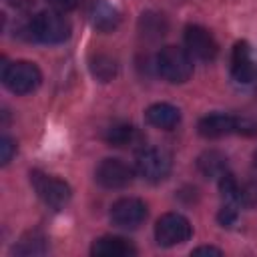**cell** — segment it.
Wrapping results in <instances>:
<instances>
[{
	"mask_svg": "<svg viewBox=\"0 0 257 257\" xmlns=\"http://www.w3.org/2000/svg\"><path fill=\"white\" fill-rule=\"evenodd\" d=\"M70 22L64 18V14L56 10H44L26 20L22 26V34L28 40L44 42V44H60L70 38Z\"/></svg>",
	"mask_w": 257,
	"mask_h": 257,
	"instance_id": "obj_1",
	"label": "cell"
},
{
	"mask_svg": "<svg viewBox=\"0 0 257 257\" xmlns=\"http://www.w3.org/2000/svg\"><path fill=\"white\" fill-rule=\"evenodd\" d=\"M157 72L171 84H183L193 74V60L185 48L179 46H165L157 54Z\"/></svg>",
	"mask_w": 257,
	"mask_h": 257,
	"instance_id": "obj_2",
	"label": "cell"
},
{
	"mask_svg": "<svg viewBox=\"0 0 257 257\" xmlns=\"http://www.w3.org/2000/svg\"><path fill=\"white\" fill-rule=\"evenodd\" d=\"M2 82L14 94H28V92H32L40 86L42 72L34 62L16 60V62H10V64H4Z\"/></svg>",
	"mask_w": 257,
	"mask_h": 257,
	"instance_id": "obj_3",
	"label": "cell"
},
{
	"mask_svg": "<svg viewBox=\"0 0 257 257\" xmlns=\"http://www.w3.org/2000/svg\"><path fill=\"white\" fill-rule=\"evenodd\" d=\"M173 167L171 155L163 149L157 147H143L137 153V161H135V169L139 173V177H143L149 183H161L169 177Z\"/></svg>",
	"mask_w": 257,
	"mask_h": 257,
	"instance_id": "obj_4",
	"label": "cell"
},
{
	"mask_svg": "<svg viewBox=\"0 0 257 257\" xmlns=\"http://www.w3.org/2000/svg\"><path fill=\"white\" fill-rule=\"evenodd\" d=\"M30 183H32L34 191L38 193V197L44 201V205H48L50 209H62L72 197L68 183H64L58 177L46 175L42 171H32Z\"/></svg>",
	"mask_w": 257,
	"mask_h": 257,
	"instance_id": "obj_5",
	"label": "cell"
},
{
	"mask_svg": "<svg viewBox=\"0 0 257 257\" xmlns=\"http://www.w3.org/2000/svg\"><path fill=\"white\" fill-rule=\"evenodd\" d=\"M193 235V227L189 219L181 213H165L159 217L155 225V239L161 247H175L189 241Z\"/></svg>",
	"mask_w": 257,
	"mask_h": 257,
	"instance_id": "obj_6",
	"label": "cell"
},
{
	"mask_svg": "<svg viewBox=\"0 0 257 257\" xmlns=\"http://www.w3.org/2000/svg\"><path fill=\"white\" fill-rule=\"evenodd\" d=\"M231 76L239 84H255L257 80V56L249 42L239 40L231 52Z\"/></svg>",
	"mask_w": 257,
	"mask_h": 257,
	"instance_id": "obj_7",
	"label": "cell"
},
{
	"mask_svg": "<svg viewBox=\"0 0 257 257\" xmlns=\"http://www.w3.org/2000/svg\"><path fill=\"white\" fill-rule=\"evenodd\" d=\"M185 46L191 56L203 62H211L219 54V44L215 36L205 26H199V24H189L185 28Z\"/></svg>",
	"mask_w": 257,
	"mask_h": 257,
	"instance_id": "obj_8",
	"label": "cell"
},
{
	"mask_svg": "<svg viewBox=\"0 0 257 257\" xmlns=\"http://www.w3.org/2000/svg\"><path fill=\"white\" fill-rule=\"evenodd\" d=\"M147 205L135 197H122L110 207V221L120 229H137L147 219Z\"/></svg>",
	"mask_w": 257,
	"mask_h": 257,
	"instance_id": "obj_9",
	"label": "cell"
},
{
	"mask_svg": "<svg viewBox=\"0 0 257 257\" xmlns=\"http://www.w3.org/2000/svg\"><path fill=\"white\" fill-rule=\"evenodd\" d=\"M94 179L104 189H124L133 181V169L120 159H102L94 171Z\"/></svg>",
	"mask_w": 257,
	"mask_h": 257,
	"instance_id": "obj_10",
	"label": "cell"
},
{
	"mask_svg": "<svg viewBox=\"0 0 257 257\" xmlns=\"http://www.w3.org/2000/svg\"><path fill=\"white\" fill-rule=\"evenodd\" d=\"M197 131L203 139H223L239 133V116L227 112H211L199 120Z\"/></svg>",
	"mask_w": 257,
	"mask_h": 257,
	"instance_id": "obj_11",
	"label": "cell"
},
{
	"mask_svg": "<svg viewBox=\"0 0 257 257\" xmlns=\"http://www.w3.org/2000/svg\"><path fill=\"white\" fill-rule=\"evenodd\" d=\"M90 253L94 257H131L137 253V249L133 247L131 241L116 237V235H104L94 239Z\"/></svg>",
	"mask_w": 257,
	"mask_h": 257,
	"instance_id": "obj_12",
	"label": "cell"
},
{
	"mask_svg": "<svg viewBox=\"0 0 257 257\" xmlns=\"http://www.w3.org/2000/svg\"><path fill=\"white\" fill-rule=\"evenodd\" d=\"M145 118L155 128L173 131L181 122V110L169 102H155L145 110Z\"/></svg>",
	"mask_w": 257,
	"mask_h": 257,
	"instance_id": "obj_13",
	"label": "cell"
},
{
	"mask_svg": "<svg viewBox=\"0 0 257 257\" xmlns=\"http://www.w3.org/2000/svg\"><path fill=\"white\" fill-rule=\"evenodd\" d=\"M104 141L116 149H137L139 145H143V135L137 126L118 122V124H112L106 128Z\"/></svg>",
	"mask_w": 257,
	"mask_h": 257,
	"instance_id": "obj_14",
	"label": "cell"
},
{
	"mask_svg": "<svg viewBox=\"0 0 257 257\" xmlns=\"http://www.w3.org/2000/svg\"><path fill=\"white\" fill-rule=\"evenodd\" d=\"M90 20L96 30L112 32L120 24V12L116 10V6H112L106 0H94V4L90 8Z\"/></svg>",
	"mask_w": 257,
	"mask_h": 257,
	"instance_id": "obj_15",
	"label": "cell"
},
{
	"mask_svg": "<svg viewBox=\"0 0 257 257\" xmlns=\"http://www.w3.org/2000/svg\"><path fill=\"white\" fill-rule=\"evenodd\" d=\"M197 169L207 179H219L223 173H227V157L221 151H205L197 159Z\"/></svg>",
	"mask_w": 257,
	"mask_h": 257,
	"instance_id": "obj_16",
	"label": "cell"
},
{
	"mask_svg": "<svg viewBox=\"0 0 257 257\" xmlns=\"http://www.w3.org/2000/svg\"><path fill=\"white\" fill-rule=\"evenodd\" d=\"M167 28H169L167 18L161 12H145L141 16V20H139V30L149 40H155V38L165 36L167 34Z\"/></svg>",
	"mask_w": 257,
	"mask_h": 257,
	"instance_id": "obj_17",
	"label": "cell"
},
{
	"mask_svg": "<svg viewBox=\"0 0 257 257\" xmlns=\"http://www.w3.org/2000/svg\"><path fill=\"white\" fill-rule=\"evenodd\" d=\"M88 68H90L92 76H94L96 80H100V82L112 80V78L116 76V72H118L116 60H114L110 54H104V52L94 54V56L90 58V62H88Z\"/></svg>",
	"mask_w": 257,
	"mask_h": 257,
	"instance_id": "obj_18",
	"label": "cell"
},
{
	"mask_svg": "<svg viewBox=\"0 0 257 257\" xmlns=\"http://www.w3.org/2000/svg\"><path fill=\"white\" fill-rule=\"evenodd\" d=\"M12 251H14V255H44L48 251L46 237L38 231H30L14 245Z\"/></svg>",
	"mask_w": 257,
	"mask_h": 257,
	"instance_id": "obj_19",
	"label": "cell"
},
{
	"mask_svg": "<svg viewBox=\"0 0 257 257\" xmlns=\"http://www.w3.org/2000/svg\"><path fill=\"white\" fill-rule=\"evenodd\" d=\"M239 209H241V205L223 203V207H221V211H219V215H217L219 223H221L223 227H233V225L237 223V219H239Z\"/></svg>",
	"mask_w": 257,
	"mask_h": 257,
	"instance_id": "obj_20",
	"label": "cell"
},
{
	"mask_svg": "<svg viewBox=\"0 0 257 257\" xmlns=\"http://www.w3.org/2000/svg\"><path fill=\"white\" fill-rule=\"evenodd\" d=\"M14 155H16V143L10 137H2V141H0V159H2V165H8Z\"/></svg>",
	"mask_w": 257,
	"mask_h": 257,
	"instance_id": "obj_21",
	"label": "cell"
},
{
	"mask_svg": "<svg viewBox=\"0 0 257 257\" xmlns=\"http://www.w3.org/2000/svg\"><path fill=\"white\" fill-rule=\"evenodd\" d=\"M48 4L52 10H56L60 14H68L80 6V0H48Z\"/></svg>",
	"mask_w": 257,
	"mask_h": 257,
	"instance_id": "obj_22",
	"label": "cell"
},
{
	"mask_svg": "<svg viewBox=\"0 0 257 257\" xmlns=\"http://www.w3.org/2000/svg\"><path fill=\"white\" fill-rule=\"evenodd\" d=\"M6 2H8V6H12L14 10H20V12H24V10L32 8L36 0H6Z\"/></svg>",
	"mask_w": 257,
	"mask_h": 257,
	"instance_id": "obj_23",
	"label": "cell"
},
{
	"mask_svg": "<svg viewBox=\"0 0 257 257\" xmlns=\"http://www.w3.org/2000/svg\"><path fill=\"white\" fill-rule=\"evenodd\" d=\"M191 253H193V255H203V253H205V255H223L221 249L211 247V245H209V247H207V245H205V247H197V249H193Z\"/></svg>",
	"mask_w": 257,
	"mask_h": 257,
	"instance_id": "obj_24",
	"label": "cell"
},
{
	"mask_svg": "<svg viewBox=\"0 0 257 257\" xmlns=\"http://www.w3.org/2000/svg\"><path fill=\"white\" fill-rule=\"evenodd\" d=\"M253 165H255V167H257V151H255V153H253Z\"/></svg>",
	"mask_w": 257,
	"mask_h": 257,
	"instance_id": "obj_25",
	"label": "cell"
},
{
	"mask_svg": "<svg viewBox=\"0 0 257 257\" xmlns=\"http://www.w3.org/2000/svg\"><path fill=\"white\" fill-rule=\"evenodd\" d=\"M255 84H257V80H255Z\"/></svg>",
	"mask_w": 257,
	"mask_h": 257,
	"instance_id": "obj_26",
	"label": "cell"
}]
</instances>
